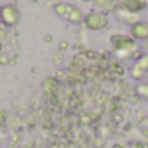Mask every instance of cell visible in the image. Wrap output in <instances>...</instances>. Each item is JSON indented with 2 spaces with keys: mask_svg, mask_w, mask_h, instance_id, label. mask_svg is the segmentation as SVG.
Listing matches in <instances>:
<instances>
[{
  "mask_svg": "<svg viewBox=\"0 0 148 148\" xmlns=\"http://www.w3.org/2000/svg\"><path fill=\"white\" fill-rule=\"evenodd\" d=\"M52 11H54V14L58 18H61V19L71 23V25H79V23L84 21L82 11L79 7H75L73 4H68V2H58V4H54Z\"/></svg>",
  "mask_w": 148,
  "mask_h": 148,
  "instance_id": "obj_1",
  "label": "cell"
},
{
  "mask_svg": "<svg viewBox=\"0 0 148 148\" xmlns=\"http://www.w3.org/2000/svg\"><path fill=\"white\" fill-rule=\"evenodd\" d=\"M82 25L91 32H101L108 26V16L101 11H91L89 14L84 16Z\"/></svg>",
  "mask_w": 148,
  "mask_h": 148,
  "instance_id": "obj_2",
  "label": "cell"
},
{
  "mask_svg": "<svg viewBox=\"0 0 148 148\" xmlns=\"http://www.w3.org/2000/svg\"><path fill=\"white\" fill-rule=\"evenodd\" d=\"M21 19V14H19V9L12 4H7L4 5L2 9H0V23H2L4 26L7 28H12L19 23Z\"/></svg>",
  "mask_w": 148,
  "mask_h": 148,
  "instance_id": "obj_3",
  "label": "cell"
},
{
  "mask_svg": "<svg viewBox=\"0 0 148 148\" xmlns=\"http://www.w3.org/2000/svg\"><path fill=\"white\" fill-rule=\"evenodd\" d=\"M110 42H112L113 51H122V49H125V47H131V45L138 44L131 35H122V33L112 35V37H110Z\"/></svg>",
  "mask_w": 148,
  "mask_h": 148,
  "instance_id": "obj_4",
  "label": "cell"
},
{
  "mask_svg": "<svg viewBox=\"0 0 148 148\" xmlns=\"http://www.w3.org/2000/svg\"><path fill=\"white\" fill-rule=\"evenodd\" d=\"M129 35L138 42V40H148V21H138L131 25Z\"/></svg>",
  "mask_w": 148,
  "mask_h": 148,
  "instance_id": "obj_5",
  "label": "cell"
},
{
  "mask_svg": "<svg viewBox=\"0 0 148 148\" xmlns=\"http://www.w3.org/2000/svg\"><path fill=\"white\" fill-rule=\"evenodd\" d=\"M92 2H94V5H96L101 12H105L106 16H108V14H113V12L119 11L117 0H92Z\"/></svg>",
  "mask_w": 148,
  "mask_h": 148,
  "instance_id": "obj_6",
  "label": "cell"
},
{
  "mask_svg": "<svg viewBox=\"0 0 148 148\" xmlns=\"http://www.w3.org/2000/svg\"><path fill=\"white\" fill-rule=\"evenodd\" d=\"M145 7H146V5L143 4V0H122V2H120V9L129 11V12H132V14L141 12Z\"/></svg>",
  "mask_w": 148,
  "mask_h": 148,
  "instance_id": "obj_7",
  "label": "cell"
},
{
  "mask_svg": "<svg viewBox=\"0 0 148 148\" xmlns=\"http://www.w3.org/2000/svg\"><path fill=\"white\" fill-rule=\"evenodd\" d=\"M117 19H119V21H124V23H129V26L139 21V19H138V14H132V12L124 11V9H120V7H119V11H117Z\"/></svg>",
  "mask_w": 148,
  "mask_h": 148,
  "instance_id": "obj_8",
  "label": "cell"
},
{
  "mask_svg": "<svg viewBox=\"0 0 148 148\" xmlns=\"http://www.w3.org/2000/svg\"><path fill=\"white\" fill-rule=\"evenodd\" d=\"M129 73H131V77H132L134 80H138V82H143V79H145V75H146V73H145L141 68H138L134 63L131 64V68H129Z\"/></svg>",
  "mask_w": 148,
  "mask_h": 148,
  "instance_id": "obj_9",
  "label": "cell"
},
{
  "mask_svg": "<svg viewBox=\"0 0 148 148\" xmlns=\"http://www.w3.org/2000/svg\"><path fill=\"white\" fill-rule=\"evenodd\" d=\"M136 94L141 98V99H146L148 101V82H139L136 86Z\"/></svg>",
  "mask_w": 148,
  "mask_h": 148,
  "instance_id": "obj_10",
  "label": "cell"
},
{
  "mask_svg": "<svg viewBox=\"0 0 148 148\" xmlns=\"http://www.w3.org/2000/svg\"><path fill=\"white\" fill-rule=\"evenodd\" d=\"M134 64H136L138 68H141L145 73H148V52H146V54H141V56L134 61Z\"/></svg>",
  "mask_w": 148,
  "mask_h": 148,
  "instance_id": "obj_11",
  "label": "cell"
},
{
  "mask_svg": "<svg viewBox=\"0 0 148 148\" xmlns=\"http://www.w3.org/2000/svg\"><path fill=\"white\" fill-rule=\"evenodd\" d=\"M112 148H127V146H125V145H122V143H115Z\"/></svg>",
  "mask_w": 148,
  "mask_h": 148,
  "instance_id": "obj_12",
  "label": "cell"
},
{
  "mask_svg": "<svg viewBox=\"0 0 148 148\" xmlns=\"http://www.w3.org/2000/svg\"><path fill=\"white\" fill-rule=\"evenodd\" d=\"M132 148H145V146H143L141 143H134V145H132Z\"/></svg>",
  "mask_w": 148,
  "mask_h": 148,
  "instance_id": "obj_13",
  "label": "cell"
},
{
  "mask_svg": "<svg viewBox=\"0 0 148 148\" xmlns=\"http://www.w3.org/2000/svg\"><path fill=\"white\" fill-rule=\"evenodd\" d=\"M143 4H145V5H146V7H148V0H143Z\"/></svg>",
  "mask_w": 148,
  "mask_h": 148,
  "instance_id": "obj_14",
  "label": "cell"
},
{
  "mask_svg": "<svg viewBox=\"0 0 148 148\" xmlns=\"http://www.w3.org/2000/svg\"><path fill=\"white\" fill-rule=\"evenodd\" d=\"M0 51H2V42H0Z\"/></svg>",
  "mask_w": 148,
  "mask_h": 148,
  "instance_id": "obj_15",
  "label": "cell"
},
{
  "mask_svg": "<svg viewBox=\"0 0 148 148\" xmlns=\"http://www.w3.org/2000/svg\"><path fill=\"white\" fill-rule=\"evenodd\" d=\"M145 148H148V146H145Z\"/></svg>",
  "mask_w": 148,
  "mask_h": 148,
  "instance_id": "obj_16",
  "label": "cell"
}]
</instances>
